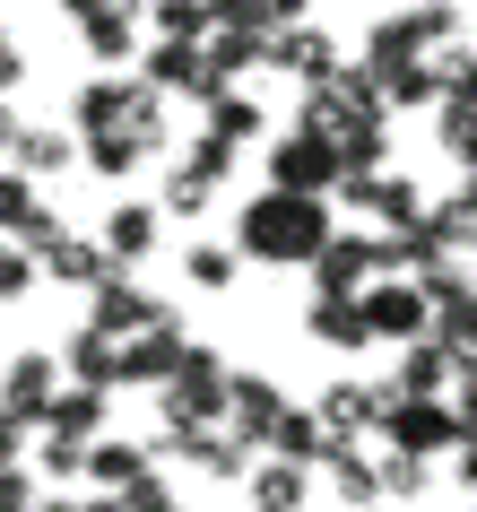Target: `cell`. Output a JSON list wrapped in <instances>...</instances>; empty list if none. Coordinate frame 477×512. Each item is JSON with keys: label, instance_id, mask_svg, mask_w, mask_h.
Segmentation results:
<instances>
[{"label": "cell", "instance_id": "cell-24", "mask_svg": "<svg viewBox=\"0 0 477 512\" xmlns=\"http://www.w3.org/2000/svg\"><path fill=\"white\" fill-rule=\"evenodd\" d=\"M304 330H313L321 348H373L365 296H313V313H304Z\"/></svg>", "mask_w": 477, "mask_h": 512}, {"label": "cell", "instance_id": "cell-35", "mask_svg": "<svg viewBox=\"0 0 477 512\" xmlns=\"http://www.w3.org/2000/svg\"><path fill=\"white\" fill-rule=\"evenodd\" d=\"M209 200H217V174H200V165H174L157 183V209H174V217H209Z\"/></svg>", "mask_w": 477, "mask_h": 512}, {"label": "cell", "instance_id": "cell-3", "mask_svg": "<svg viewBox=\"0 0 477 512\" xmlns=\"http://www.w3.org/2000/svg\"><path fill=\"white\" fill-rule=\"evenodd\" d=\"M226 382H235V365L191 339L183 374L157 382V417H165V426H217V417H226Z\"/></svg>", "mask_w": 477, "mask_h": 512}, {"label": "cell", "instance_id": "cell-14", "mask_svg": "<svg viewBox=\"0 0 477 512\" xmlns=\"http://www.w3.org/2000/svg\"><path fill=\"white\" fill-rule=\"evenodd\" d=\"M321 426L339 434V443H365V434H382V408H391V382H330L321 391Z\"/></svg>", "mask_w": 477, "mask_h": 512}, {"label": "cell", "instance_id": "cell-7", "mask_svg": "<svg viewBox=\"0 0 477 512\" xmlns=\"http://www.w3.org/2000/svg\"><path fill=\"white\" fill-rule=\"evenodd\" d=\"M382 443L443 460V452H460V408H451V400H408V391H391V408H382Z\"/></svg>", "mask_w": 477, "mask_h": 512}, {"label": "cell", "instance_id": "cell-12", "mask_svg": "<svg viewBox=\"0 0 477 512\" xmlns=\"http://www.w3.org/2000/svg\"><path fill=\"white\" fill-rule=\"evenodd\" d=\"M269 70H287L295 87H321V79H339V70H347V53L313 27V18H295V27L269 35Z\"/></svg>", "mask_w": 477, "mask_h": 512}, {"label": "cell", "instance_id": "cell-41", "mask_svg": "<svg viewBox=\"0 0 477 512\" xmlns=\"http://www.w3.org/2000/svg\"><path fill=\"white\" fill-rule=\"evenodd\" d=\"M113 495H122L131 512H183V504H174V486H165V460H157V469H139L131 486H113Z\"/></svg>", "mask_w": 477, "mask_h": 512}, {"label": "cell", "instance_id": "cell-33", "mask_svg": "<svg viewBox=\"0 0 477 512\" xmlns=\"http://www.w3.org/2000/svg\"><path fill=\"white\" fill-rule=\"evenodd\" d=\"M269 452L313 460V469H321V452H330V426H321V408H295V400H287V417H278V434H269Z\"/></svg>", "mask_w": 477, "mask_h": 512}, {"label": "cell", "instance_id": "cell-9", "mask_svg": "<svg viewBox=\"0 0 477 512\" xmlns=\"http://www.w3.org/2000/svg\"><path fill=\"white\" fill-rule=\"evenodd\" d=\"M330 200H339V209H373V217H382V235H399V226H417V217H425V191L408 183V174H391V165H373V174H339Z\"/></svg>", "mask_w": 477, "mask_h": 512}, {"label": "cell", "instance_id": "cell-54", "mask_svg": "<svg viewBox=\"0 0 477 512\" xmlns=\"http://www.w3.org/2000/svg\"><path fill=\"white\" fill-rule=\"evenodd\" d=\"M365 512H391V504H365Z\"/></svg>", "mask_w": 477, "mask_h": 512}, {"label": "cell", "instance_id": "cell-51", "mask_svg": "<svg viewBox=\"0 0 477 512\" xmlns=\"http://www.w3.org/2000/svg\"><path fill=\"white\" fill-rule=\"evenodd\" d=\"M269 18H278V27H295V18H304V9H313V0H261Z\"/></svg>", "mask_w": 477, "mask_h": 512}, {"label": "cell", "instance_id": "cell-27", "mask_svg": "<svg viewBox=\"0 0 477 512\" xmlns=\"http://www.w3.org/2000/svg\"><path fill=\"white\" fill-rule=\"evenodd\" d=\"M425 53H434V44L417 35V9H399V18H382V27L365 35L356 61H365V70H399V61H425Z\"/></svg>", "mask_w": 477, "mask_h": 512}, {"label": "cell", "instance_id": "cell-47", "mask_svg": "<svg viewBox=\"0 0 477 512\" xmlns=\"http://www.w3.org/2000/svg\"><path fill=\"white\" fill-rule=\"evenodd\" d=\"M18 79H27V53H18V35L0 27V96H9V87H18Z\"/></svg>", "mask_w": 477, "mask_h": 512}, {"label": "cell", "instance_id": "cell-56", "mask_svg": "<svg viewBox=\"0 0 477 512\" xmlns=\"http://www.w3.org/2000/svg\"><path fill=\"white\" fill-rule=\"evenodd\" d=\"M183 512H191V504H183Z\"/></svg>", "mask_w": 477, "mask_h": 512}, {"label": "cell", "instance_id": "cell-13", "mask_svg": "<svg viewBox=\"0 0 477 512\" xmlns=\"http://www.w3.org/2000/svg\"><path fill=\"white\" fill-rule=\"evenodd\" d=\"M0 235L27 243V252H44V243L61 235V209H44V191H35V174H0Z\"/></svg>", "mask_w": 477, "mask_h": 512}, {"label": "cell", "instance_id": "cell-10", "mask_svg": "<svg viewBox=\"0 0 477 512\" xmlns=\"http://www.w3.org/2000/svg\"><path fill=\"white\" fill-rule=\"evenodd\" d=\"M61 374H70L61 356H44V348H18V356H9V374H0V408H9L18 426H44V408L61 400Z\"/></svg>", "mask_w": 477, "mask_h": 512}, {"label": "cell", "instance_id": "cell-53", "mask_svg": "<svg viewBox=\"0 0 477 512\" xmlns=\"http://www.w3.org/2000/svg\"><path fill=\"white\" fill-rule=\"evenodd\" d=\"M35 512H87V495H44Z\"/></svg>", "mask_w": 477, "mask_h": 512}, {"label": "cell", "instance_id": "cell-16", "mask_svg": "<svg viewBox=\"0 0 477 512\" xmlns=\"http://www.w3.org/2000/svg\"><path fill=\"white\" fill-rule=\"evenodd\" d=\"M321 478H330V495H339L347 512L391 504V495H382V460H373L365 443H339V434H330V452H321Z\"/></svg>", "mask_w": 477, "mask_h": 512}, {"label": "cell", "instance_id": "cell-49", "mask_svg": "<svg viewBox=\"0 0 477 512\" xmlns=\"http://www.w3.org/2000/svg\"><path fill=\"white\" fill-rule=\"evenodd\" d=\"M451 408H460V443H477V382H451Z\"/></svg>", "mask_w": 477, "mask_h": 512}, {"label": "cell", "instance_id": "cell-45", "mask_svg": "<svg viewBox=\"0 0 477 512\" xmlns=\"http://www.w3.org/2000/svg\"><path fill=\"white\" fill-rule=\"evenodd\" d=\"M183 165H200V174H217V183H226V174H235V139L200 131V139H191V157H183Z\"/></svg>", "mask_w": 477, "mask_h": 512}, {"label": "cell", "instance_id": "cell-44", "mask_svg": "<svg viewBox=\"0 0 477 512\" xmlns=\"http://www.w3.org/2000/svg\"><path fill=\"white\" fill-rule=\"evenodd\" d=\"M44 504V469H0V512H35Z\"/></svg>", "mask_w": 477, "mask_h": 512}, {"label": "cell", "instance_id": "cell-46", "mask_svg": "<svg viewBox=\"0 0 477 512\" xmlns=\"http://www.w3.org/2000/svg\"><path fill=\"white\" fill-rule=\"evenodd\" d=\"M70 27H87V18H105V9H131V18H148V0H53Z\"/></svg>", "mask_w": 477, "mask_h": 512}, {"label": "cell", "instance_id": "cell-52", "mask_svg": "<svg viewBox=\"0 0 477 512\" xmlns=\"http://www.w3.org/2000/svg\"><path fill=\"white\" fill-rule=\"evenodd\" d=\"M451 460H460V486H469V495H477V443H460V452H451Z\"/></svg>", "mask_w": 477, "mask_h": 512}, {"label": "cell", "instance_id": "cell-55", "mask_svg": "<svg viewBox=\"0 0 477 512\" xmlns=\"http://www.w3.org/2000/svg\"><path fill=\"white\" fill-rule=\"evenodd\" d=\"M469 278H477V252H469Z\"/></svg>", "mask_w": 477, "mask_h": 512}, {"label": "cell", "instance_id": "cell-39", "mask_svg": "<svg viewBox=\"0 0 477 512\" xmlns=\"http://www.w3.org/2000/svg\"><path fill=\"white\" fill-rule=\"evenodd\" d=\"M200 131H217V139H261V105H252V96H235V87H226V96H217L209 105V122H200Z\"/></svg>", "mask_w": 477, "mask_h": 512}, {"label": "cell", "instance_id": "cell-48", "mask_svg": "<svg viewBox=\"0 0 477 512\" xmlns=\"http://www.w3.org/2000/svg\"><path fill=\"white\" fill-rule=\"evenodd\" d=\"M27 434H35V426H18V417L0 408V469H18V452H27Z\"/></svg>", "mask_w": 477, "mask_h": 512}, {"label": "cell", "instance_id": "cell-28", "mask_svg": "<svg viewBox=\"0 0 477 512\" xmlns=\"http://www.w3.org/2000/svg\"><path fill=\"white\" fill-rule=\"evenodd\" d=\"M9 165L44 183V174H61V165H79V139H70V131H44V122H27V139L9 148Z\"/></svg>", "mask_w": 477, "mask_h": 512}, {"label": "cell", "instance_id": "cell-8", "mask_svg": "<svg viewBox=\"0 0 477 512\" xmlns=\"http://www.w3.org/2000/svg\"><path fill=\"white\" fill-rule=\"evenodd\" d=\"M183 356H191V330L174 322V304H157V322L122 339V382L157 391V382H174V374H183Z\"/></svg>", "mask_w": 477, "mask_h": 512}, {"label": "cell", "instance_id": "cell-19", "mask_svg": "<svg viewBox=\"0 0 477 512\" xmlns=\"http://www.w3.org/2000/svg\"><path fill=\"white\" fill-rule=\"evenodd\" d=\"M87 322H96V330H113V339H131V330H148V322H157V296H148V287H139L131 270H113L105 287L87 296Z\"/></svg>", "mask_w": 477, "mask_h": 512}, {"label": "cell", "instance_id": "cell-4", "mask_svg": "<svg viewBox=\"0 0 477 512\" xmlns=\"http://www.w3.org/2000/svg\"><path fill=\"white\" fill-rule=\"evenodd\" d=\"M139 79L157 87V96H191L200 113L226 96V79L209 70V44H174V35H148V53H139Z\"/></svg>", "mask_w": 477, "mask_h": 512}, {"label": "cell", "instance_id": "cell-1", "mask_svg": "<svg viewBox=\"0 0 477 512\" xmlns=\"http://www.w3.org/2000/svg\"><path fill=\"white\" fill-rule=\"evenodd\" d=\"M330 235H339V217H330L321 191H261L235 226V252L243 261H269V270H313Z\"/></svg>", "mask_w": 477, "mask_h": 512}, {"label": "cell", "instance_id": "cell-11", "mask_svg": "<svg viewBox=\"0 0 477 512\" xmlns=\"http://www.w3.org/2000/svg\"><path fill=\"white\" fill-rule=\"evenodd\" d=\"M365 322H373V339L408 348V339H425L434 304H425V287H417V278H373V287H365Z\"/></svg>", "mask_w": 477, "mask_h": 512}, {"label": "cell", "instance_id": "cell-25", "mask_svg": "<svg viewBox=\"0 0 477 512\" xmlns=\"http://www.w3.org/2000/svg\"><path fill=\"white\" fill-rule=\"evenodd\" d=\"M105 252L122 270H139V261L157 252V200H122V209L105 217Z\"/></svg>", "mask_w": 477, "mask_h": 512}, {"label": "cell", "instance_id": "cell-17", "mask_svg": "<svg viewBox=\"0 0 477 512\" xmlns=\"http://www.w3.org/2000/svg\"><path fill=\"white\" fill-rule=\"evenodd\" d=\"M451 382H460V356L425 330V339H408L399 348V374H391V391H408V400H451Z\"/></svg>", "mask_w": 477, "mask_h": 512}, {"label": "cell", "instance_id": "cell-22", "mask_svg": "<svg viewBox=\"0 0 477 512\" xmlns=\"http://www.w3.org/2000/svg\"><path fill=\"white\" fill-rule=\"evenodd\" d=\"M79 165H87V174H105V183H131L139 165H148V139L122 131V122H113V131H79Z\"/></svg>", "mask_w": 477, "mask_h": 512}, {"label": "cell", "instance_id": "cell-29", "mask_svg": "<svg viewBox=\"0 0 477 512\" xmlns=\"http://www.w3.org/2000/svg\"><path fill=\"white\" fill-rule=\"evenodd\" d=\"M79 44L105 61V70H122V61H139V18H131V9H105V18H87V27H79Z\"/></svg>", "mask_w": 477, "mask_h": 512}, {"label": "cell", "instance_id": "cell-6", "mask_svg": "<svg viewBox=\"0 0 477 512\" xmlns=\"http://www.w3.org/2000/svg\"><path fill=\"white\" fill-rule=\"evenodd\" d=\"M373 278H391V235H330L313 261V296H365Z\"/></svg>", "mask_w": 477, "mask_h": 512}, {"label": "cell", "instance_id": "cell-26", "mask_svg": "<svg viewBox=\"0 0 477 512\" xmlns=\"http://www.w3.org/2000/svg\"><path fill=\"white\" fill-rule=\"evenodd\" d=\"M373 79H382V105H391V113H434V105H443L434 53H425V61H399V70H373Z\"/></svg>", "mask_w": 477, "mask_h": 512}, {"label": "cell", "instance_id": "cell-34", "mask_svg": "<svg viewBox=\"0 0 477 512\" xmlns=\"http://www.w3.org/2000/svg\"><path fill=\"white\" fill-rule=\"evenodd\" d=\"M131 96H139V79H87L79 87V131H113L131 113Z\"/></svg>", "mask_w": 477, "mask_h": 512}, {"label": "cell", "instance_id": "cell-32", "mask_svg": "<svg viewBox=\"0 0 477 512\" xmlns=\"http://www.w3.org/2000/svg\"><path fill=\"white\" fill-rule=\"evenodd\" d=\"M139 469H157V452H148V443H105V434L87 443V486H131Z\"/></svg>", "mask_w": 477, "mask_h": 512}, {"label": "cell", "instance_id": "cell-42", "mask_svg": "<svg viewBox=\"0 0 477 512\" xmlns=\"http://www.w3.org/2000/svg\"><path fill=\"white\" fill-rule=\"evenodd\" d=\"M434 79H443V96H477V53L469 44H443L434 53Z\"/></svg>", "mask_w": 477, "mask_h": 512}, {"label": "cell", "instance_id": "cell-2", "mask_svg": "<svg viewBox=\"0 0 477 512\" xmlns=\"http://www.w3.org/2000/svg\"><path fill=\"white\" fill-rule=\"evenodd\" d=\"M148 452L183 460V469H200V478H217V486H243V478H252V460H261V443H243V434L217 417V426H157V434H148Z\"/></svg>", "mask_w": 477, "mask_h": 512}, {"label": "cell", "instance_id": "cell-21", "mask_svg": "<svg viewBox=\"0 0 477 512\" xmlns=\"http://www.w3.org/2000/svg\"><path fill=\"white\" fill-rule=\"evenodd\" d=\"M61 365H70V382H87V391H131V382H122V339L96 330V322H87L79 339H61Z\"/></svg>", "mask_w": 477, "mask_h": 512}, {"label": "cell", "instance_id": "cell-30", "mask_svg": "<svg viewBox=\"0 0 477 512\" xmlns=\"http://www.w3.org/2000/svg\"><path fill=\"white\" fill-rule=\"evenodd\" d=\"M434 139L451 148L460 174H477V96H443V105H434Z\"/></svg>", "mask_w": 477, "mask_h": 512}, {"label": "cell", "instance_id": "cell-50", "mask_svg": "<svg viewBox=\"0 0 477 512\" xmlns=\"http://www.w3.org/2000/svg\"><path fill=\"white\" fill-rule=\"evenodd\" d=\"M18 139H27V122H18V113H9V96H0V148H18Z\"/></svg>", "mask_w": 477, "mask_h": 512}, {"label": "cell", "instance_id": "cell-18", "mask_svg": "<svg viewBox=\"0 0 477 512\" xmlns=\"http://www.w3.org/2000/svg\"><path fill=\"white\" fill-rule=\"evenodd\" d=\"M113 270H122V261H113L96 235H70V226H61V235L44 243V278H61V287H87V296H96Z\"/></svg>", "mask_w": 477, "mask_h": 512}, {"label": "cell", "instance_id": "cell-40", "mask_svg": "<svg viewBox=\"0 0 477 512\" xmlns=\"http://www.w3.org/2000/svg\"><path fill=\"white\" fill-rule=\"evenodd\" d=\"M35 469H44V486H87V443H61V434H44V452H35Z\"/></svg>", "mask_w": 477, "mask_h": 512}, {"label": "cell", "instance_id": "cell-43", "mask_svg": "<svg viewBox=\"0 0 477 512\" xmlns=\"http://www.w3.org/2000/svg\"><path fill=\"white\" fill-rule=\"evenodd\" d=\"M417 35L434 44V53H443V44H460V9H451V0H417Z\"/></svg>", "mask_w": 477, "mask_h": 512}, {"label": "cell", "instance_id": "cell-23", "mask_svg": "<svg viewBox=\"0 0 477 512\" xmlns=\"http://www.w3.org/2000/svg\"><path fill=\"white\" fill-rule=\"evenodd\" d=\"M105 400H113V391L61 382V400L44 408V434H61V443H96V434H105Z\"/></svg>", "mask_w": 477, "mask_h": 512}, {"label": "cell", "instance_id": "cell-38", "mask_svg": "<svg viewBox=\"0 0 477 512\" xmlns=\"http://www.w3.org/2000/svg\"><path fill=\"white\" fill-rule=\"evenodd\" d=\"M44 287V252H27V243H9L0 235V304H18Z\"/></svg>", "mask_w": 477, "mask_h": 512}, {"label": "cell", "instance_id": "cell-36", "mask_svg": "<svg viewBox=\"0 0 477 512\" xmlns=\"http://www.w3.org/2000/svg\"><path fill=\"white\" fill-rule=\"evenodd\" d=\"M425 486H434V460H425V452H399V443H382V495H391V504H417Z\"/></svg>", "mask_w": 477, "mask_h": 512}, {"label": "cell", "instance_id": "cell-37", "mask_svg": "<svg viewBox=\"0 0 477 512\" xmlns=\"http://www.w3.org/2000/svg\"><path fill=\"white\" fill-rule=\"evenodd\" d=\"M235 270H243L235 243H191V261H183V278L200 287V296H226V287H235Z\"/></svg>", "mask_w": 477, "mask_h": 512}, {"label": "cell", "instance_id": "cell-5", "mask_svg": "<svg viewBox=\"0 0 477 512\" xmlns=\"http://www.w3.org/2000/svg\"><path fill=\"white\" fill-rule=\"evenodd\" d=\"M339 174H347V157H339V139H321V131H304L295 122L287 139H269V191H339Z\"/></svg>", "mask_w": 477, "mask_h": 512}, {"label": "cell", "instance_id": "cell-20", "mask_svg": "<svg viewBox=\"0 0 477 512\" xmlns=\"http://www.w3.org/2000/svg\"><path fill=\"white\" fill-rule=\"evenodd\" d=\"M252 512H304V495H313V460H287V452H261L252 460Z\"/></svg>", "mask_w": 477, "mask_h": 512}, {"label": "cell", "instance_id": "cell-31", "mask_svg": "<svg viewBox=\"0 0 477 512\" xmlns=\"http://www.w3.org/2000/svg\"><path fill=\"white\" fill-rule=\"evenodd\" d=\"M148 35H174V44H209L217 9L209 0H148Z\"/></svg>", "mask_w": 477, "mask_h": 512}, {"label": "cell", "instance_id": "cell-15", "mask_svg": "<svg viewBox=\"0 0 477 512\" xmlns=\"http://www.w3.org/2000/svg\"><path fill=\"white\" fill-rule=\"evenodd\" d=\"M278 417H287V391H278L269 374H235V382H226V426H235L243 443H261V452H269Z\"/></svg>", "mask_w": 477, "mask_h": 512}]
</instances>
